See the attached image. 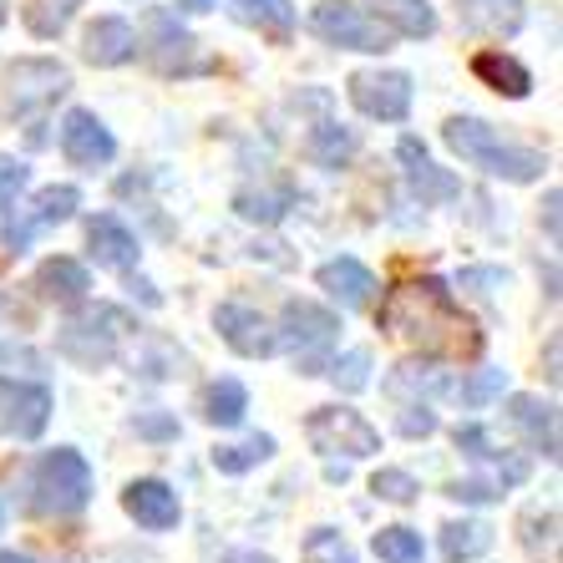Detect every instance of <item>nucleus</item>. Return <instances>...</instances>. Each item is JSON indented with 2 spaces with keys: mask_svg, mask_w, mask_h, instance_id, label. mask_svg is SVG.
<instances>
[{
  "mask_svg": "<svg viewBox=\"0 0 563 563\" xmlns=\"http://www.w3.org/2000/svg\"><path fill=\"white\" fill-rule=\"evenodd\" d=\"M380 330L391 341L411 345V351L446 355V361H462V355L483 351L477 325L457 310V300H452V289L442 279H407V285H396L380 300Z\"/></svg>",
  "mask_w": 563,
  "mask_h": 563,
  "instance_id": "f257e3e1",
  "label": "nucleus"
},
{
  "mask_svg": "<svg viewBox=\"0 0 563 563\" xmlns=\"http://www.w3.org/2000/svg\"><path fill=\"white\" fill-rule=\"evenodd\" d=\"M442 137H446V147H452L462 163L493 173V178H508V184H538V178H543V168H549V163H543V153L503 143L498 132L487 128V122H477V118H452L442 128Z\"/></svg>",
  "mask_w": 563,
  "mask_h": 563,
  "instance_id": "f03ea898",
  "label": "nucleus"
},
{
  "mask_svg": "<svg viewBox=\"0 0 563 563\" xmlns=\"http://www.w3.org/2000/svg\"><path fill=\"white\" fill-rule=\"evenodd\" d=\"M92 503V467L81 452L56 446L31 467V508L46 518H71Z\"/></svg>",
  "mask_w": 563,
  "mask_h": 563,
  "instance_id": "7ed1b4c3",
  "label": "nucleus"
},
{
  "mask_svg": "<svg viewBox=\"0 0 563 563\" xmlns=\"http://www.w3.org/2000/svg\"><path fill=\"white\" fill-rule=\"evenodd\" d=\"M310 31L325 46H341V52H366V56L391 52V31L371 21L355 0H320L310 11Z\"/></svg>",
  "mask_w": 563,
  "mask_h": 563,
  "instance_id": "20e7f679",
  "label": "nucleus"
},
{
  "mask_svg": "<svg viewBox=\"0 0 563 563\" xmlns=\"http://www.w3.org/2000/svg\"><path fill=\"white\" fill-rule=\"evenodd\" d=\"M305 437H310V446L325 452V457L361 462V457H376L380 452V432L351 407H314L310 421H305Z\"/></svg>",
  "mask_w": 563,
  "mask_h": 563,
  "instance_id": "39448f33",
  "label": "nucleus"
},
{
  "mask_svg": "<svg viewBox=\"0 0 563 563\" xmlns=\"http://www.w3.org/2000/svg\"><path fill=\"white\" fill-rule=\"evenodd\" d=\"M351 107L371 122H401L411 112V77L407 71H355L351 77Z\"/></svg>",
  "mask_w": 563,
  "mask_h": 563,
  "instance_id": "423d86ee",
  "label": "nucleus"
},
{
  "mask_svg": "<svg viewBox=\"0 0 563 563\" xmlns=\"http://www.w3.org/2000/svg\"><path fill=\"white\" fill-rule=\"evenodd\" d=\"M46 421H52V391L46 386L0 376V432L31 442V437L46 432Z\"/></svg>",
  "mask_w": 563,
  "mask_h": 563,
  "instance_id": "0eeeda50",
  "label": "nucleus"
},
{
  "mask_svg": "<svg viewBox=\"0 0 563 563\" xmlns=\"http://www.w3.org/2000/svg\"><path fill=\"white\" fill-rule=\"evenodd\" d=\"M118 330H122V314L118 310L81 314V320H71V325L62 330V355H71V361H77V366H87V371L107 366V361L118 355Z\"/></svg>",
  "mask_w": 563,
  "mask_h": 563,
  "instance_id": "6e6552de",
  "label": "nucleus"
},
{
  "mask_svg": "<svg viewBox=\"0 0 563 563\" xmlns=\"http://www.w3.org/2000/svg\"><path fill=\"white\" fill-rule=\"evenodd\" d=\"M62 153L71 168H107L112 163V153H118V143H112V132L97 122V112H87V107H77V112H66L62 118Z\"/></svg>",
  "mask_w": 563,
  "mask_h": 563,
  "instance_id": "1a4fd4ad",
  "label": "nucleus"
},
{
  "mask_svg": "<svg viewBox=\"0 0 563 563\" xmlns=\"http://www.w3.org/2000/svg\"><path fill=\"white\" fill-rule=\"evenodd\" d=\"M335 330H341L335 310H325V305H314V300H289L285 314H279V335H275V341L289 345V351L305 361L310 351H320V345L335 341Z\"/></svg>",
  "mask_w": 563,
  "mask_h": 563,
  "instance_id": "9d476101",
  "label": "nucleus"
},
{
  "mask_svg": "<svg viewBox=\"0 0 563 563\" xmlns=\"http://www.w3.org/2000/svg\"><path fill=\"white\" fill-rule=\"evenodd\" d=\"M213 325H219V335L229 341V351L250 355V361H264V355L279 351L275 325H269L260 310H250V305H219V310H213Z\"/></svg>",
  "mask_w": 563,
  "mask_h": 563,
  "instance_id": "9b49d317",
  "label": "nucleus"
},
{
  "mask_svg": "<svg viewBox=\"0 0 563 563\" xmlns=\"http://www.w3.org/2000/svg\"><path fill=\"white\" fill-rule=\"evenodd\" d=\"M5 81H11L15 112H31V107L56 102V97L71 87V71H66L62 62H15L11 71H5Z\"/></svg>",
  "mask_w": 563,
  "mask_h": 563,
  "instance_id": "f8f14e48",
  "label": "nucleus"
},
{
  "mask_svg": "<svg viewBox=\"0 0 563 563\" xmlns=\"http://www.w3.org/2000/svg\"><path fill=\"white\" fill-rule=\"evenodd\" d=\"M122 508H128V518H137L147 533H168V528H178V518H184L178 493H173L163 477H137V483H128Z\"/></svg>",
  "mask_w": 563,
  "mask_h": 563,
  "instance_id": "ddd939ff",
  "label": "nucleus"
},
{
  "mask_svg": "<svg viewBox=\"0 0 563 563\" xmlns=\"http://www.w3.org/2000/svg\"><path fill=\"white\" fill-rule=\"evenodd\" d=\"M77 203H81L77 188H66V184L62 188H41L36 203H31V213L5 219V250L21 254L31 244V234H36V229H46V223H66L71 213H77Z\"/></svg>",
  "mask_w": 563,
  "mask_h": 563,
  "instance_id": "4468645a",
  "label": "nucleus"
},
{
  "mask_svg": "<svg viewBox=\"0 0 563 563\" xmlns=\"http://www.w3.org/2000/svg\"><path fill=\"white\" fill-rule=\"evenodd\" d=\"M87 244H92V260L102 264V269H118V275H128L132 264H137V234H132L122 219H112V213H97L92 223H87Z\"/></svg>",
  "mask_w": 563,
  "mask_h": 563,
  "instance_id": "2eb2a0df",
  "label": "nucleus"
},
{
  "mask_svg": "<svg viewBox=\"0 0 563 563\" xmlns=\"http://www.w3.org/2000/svg\"><path fill=\"white\" fill-rule=\"evenodd\" d=\"M314 279H320V289H325L341 310H366L371 295H376V275H371L361 260H330V264H320Z\"/></svg>",
  "mask_w": 563,
  "mask_h": 563,
  "instance_id": "dca6fc26",
  "label": "nucleus"
},
{
  "mask_svg": "<svg viewBox=\"0 0 563 563\" xmlns=\"http://www.w3.org/2000/svg\"><path fill=\"white\" fill-rule=\"evenodd\" d=\"M153 31H157V52H153V66H157V71H168V77H188V71H203V66H209L203 56H194L198 41L188 36V31L178 26L173 15L157 11V15H153Z\"/></svg>",
  "mask_w": 563,
  "mask_h": 563,
  "instance_id": "f3484780",
  "label": "nucleus"
},
{
  "mask_svg": "<svg viewBox=\"0 0 563 563\" xmlns=\"http://www.w3.org/2000/svg\"><path fill=\"white\" fill-rule=\"evenodd\" d=\"M508 421L528 437V442H533V452L559 457V411H553L549 401H538V396H512V401H508Z\"/></svg>",
  "mask_w": 563,
  "mask_h": 563,
  "instance_id": "a211bd4d",
  "label": "nucleus"
},
{
  "mask_svg": "<svg viewBox=\"0 0 563 563\" xmlns=\"http://www.w3.org/2000/svg\"><path fill=\"white\" fill-rule=\"evenodd\" d=\"M81 56L92 66H122L137 56V36H132V26L122 15H102V21L87 31V41H81Z\"/></svg>",
  "mask_w": 563,
  "mask_h": 563,
  "instance_id": "6ab92c4d",
  "label": "nucleus"
},
{
  "mask_svg": "<svg viewBox=\"0 0 563 563\" xmlns=\"http://www.w3.org/2000/svg\"><path fill=\"white\" fill-rule=\"evenodd\" d=\"M376 21L391 36H407V41H427L437 31V11L427 0H371Z\"/></svg>",
  "mask_w": 563,
  "mask_h": 563,
  "instance_id": "aec40b11",
  "label": "nucleus"
},
{
  "mask_svg": "<svg viewBox=\"0 0 563 563\" xmlns=\"http://www.w3.org/2000/svg\"><path fill=\"white\" fill-rule=\"evenodd\" d=\"M229 15H234L239 26H254L269 41L295 36V5L289 0H229Z\"/></svg>",
  "mask_w": 563,
  "mask_h": 563,
  "instance_id": "412c9836",
  "label": "nucleus"
},
{
  "mask_svg": "<svg viewBox=\"0 0 563 563\" xmlns=\"http://www.w3.org/2000/svg\"><path fill=\"white\" fill-rule=\"evenodd\" d=\"M472 71H477V81H487L493 92L512 97V102L533 92V77H528V66L518 62V56H508V52H477V56H472Z\"/></svg>",
  "mask_w": 563,
  "mask_h": 563,
  "instance_id": "4be33fe9",
  "label": "nucleus"
},
{
  "mask_svg": "<svg viewBox=\"0 0 563 563\" xmlns=\"http://www.w3.org/2000/svg\"><path fill=\"white\" fill-rule=\"evenodd\" d=\"M36 289L56 305H81L87 289H92V275H87V264H77V260H46L36 269Z\"/></svg>",
  "mask_w": 563,
  "mask_h": 563,
  "instance_id": "5701e85b",
  "label": "nucleus"
},
{
  "mask_svg": "<svg viewBox=\"0 0 563 563\" xmlns=\"http://www.w3.org/2000/svg\"><path fill=\"white\" fill-rule=\"evenodd\" d=\"M244 411H250V391L239 380H213L209 391H203V421L209 427H239Z\"/></svg>",
  "mask_w": 563,
  "mask_h": 563,
  "instance_id": "b1692460",
  "label": "nucleus"
},
{
  "mask_svg": "<svg viewBox=\"0 0 563 563\" xmlns=\"http://www.w3.org/2000/svg\"><path fill=\"white\" fill-rule=\"evenodd\" d=\"M81 5H87V0H26V31L31 36H41V41L62 36Z\"/></svg>",
  "mask_w": 563,
  "mask_h": 563,
  "instance_id": "393cba45",
  "label": "nucleus"
},
{
  "mask_svg": "<svg viewBox=\"0 0 563 563\" xmlns=\"http://www.w3.org/2000/svg\"><path fill=\"white\" fill-rule=\"evenodd\" d=\"M310 163H320V168H345L351 163V153H355V137H351V128H335V122H320V128L310 132Z\"/></svg>",
  "mask_w": 563,
  "mask_h": 563,
  "instance_id": "a878e982",
  "label": "nucleus"
},
{
  "mask_svg": "<svg viewBox=\"0 0 563 563\" xmlns=\"http://www.w3.org/2000/svg\"><path fill=\"white\" fill-rule=\"evenodd\" d=\"M493 549V528L487 523H446L442 528V553L452 563H472Z\"/></svg>",
  "mask_w": 563,
  "mask_h": 563,
  "instance_id": "bb28decb",
  "label": "nucleus"
},
{
  "mask_svg": "<svg viewBox=\"0 0 563 563\" xmlns=\"http://www.w3.org/2000/svg\"><path fill=\"white\" fill-rule=\"evenodd\" d=\"M407 178H411V194L421 198V209H432V203H446V198H457V178L437 168L432 157H421V163H407Z\"/></svg>",
  "mask_w": 563,
  "mask_h": 563,
  "instance_id": "cd10ccee",
  "label": "nucleus"
},
{
  "mask_svg": "<svg viewBox=\"0 0 563 563\" xmlns=\"http://www.w3.org/2000/svg\"><path fill=\"white\" fill-rule=\"evenodd\" d=\"M371 549H376L380 563H421L427 559V543H421L417 528H380Z\"/></svg>",
  "mask_w": 563,
  "mask_h": 563,
  "instance_id": "c85d7f7f",
  "label": "nucleus"
},
{
  "mask_svg": "<svg viewBox=\"0 0 563 563\" xmlns=\"http://www.w3.org/2000/svg\"><path fill=\"white\" fill-rule=\"evenodd\" d=\"M269 457H275V437H250V442H239V446H213V467L219 472H250Z\"/></svg>",
  "mask_w": 563,
  "mask_h": 563,
  "instance_id": "c756f323",
  "label": "nucleus"
},
{
  "mask_svg": "<svg viewBox=\"0 0 563 563\" xmlns=\"http://www.w3.org/2000/svg\"><path fill=\"white\" fill-rule=\"evenodd\" d=\"M289 203H295V188H279V194H239L234 198V209L254 223H279Z\"/></svg>",
  "mask_w": 563,
  "mask_h": 563,
  "instance_id": "7c9ffc66",
  "label": "nucleus"
},
{
  "mask_svg": "<svg viewBox=\"0 0 563 563\" xmlns=\"http://www.w3.org/2000/svg\"><path fill=\"white\" fill-rule=\"evenodd\" d=\"M305 563H361V559H355V549L335 528H310V538H305Z\"/></svg>",
  "mask_w": 563,
  "mask_h": 563,
  "instance_id": "2f4dec72",
  "label": "nucleus"
},
{
  "mask_svg": "<svg viewBox=\"0 0 563 563\" xmlns=\"http://www.w3.org/2000/svg\"><path fill=\"white\" fill-rule=\"evenodd\" d=\"M325 376L335 380V386H341L345 396L366 391V386H371V355H366V351H345V355H335Z\"/></svg>",
  "mask_w": 563,
  "mask_h": 563,
  "instance_id": "473e14b6",
  "label": "nucleus"
},
{
  "mask_svg": "<svg viewBox=\"0 0 563 563\" xmlns=\"http://www.w3.org/2000/svg\"><path fill=\"white\" fill-rule=\"evenodd\" d=\"M503 391H508V371H498V366L477 371V376H467V380L457 386L462 407H487V401H498Z\"/></svg>",
  "mask_w": 563,
  "mask_h": 563,
  "instance_id": "72a5a7b5",
  "label": "nucleus"
},
{
  "mask_svg": "<svg viewBox=\"0 0 563 563\" xmlns=\"http://www.w3.org/2000/svg\"><path fill=\"white\" fill-rule=\"evenodd\" d=\"M371 493H376L380 503H417V477L411 472H401V467H380L376 477H371Z\"/></svg>",
  "mask_w": 563,
  "mask_h": 563,
  "instance_id": "f704fd0d",
  "label": "nucleus"
},
{
  "mask_svg": "<svg viewBox=\"0 0 563 563\" xmlns=\"http://www.w3.org/2000/svg\"><path fill=\"white\" fill-rule=\"evenodd\" d=\"M31 184V168L21 163V157H5L0 153V209H15V198L26 194Z\"/></svg>",
  "mask_w": 563,
  "mask_h": 563,
  "instance_id": "c9c22d12",
  "label": "nucleus"
},
{
  "mask_svg": "<svg viewBox=\"0 0 563 563\" xmlns=\"http://www.w3.org/2000/svg\"><path fill=\"white\" fill-rule=\"evenodd\" d=\"M452 442H457V452H467L472 462H498V457H503L498 446H493V437H487L483 427H472V421L452 432Z\"/></svg>",
  "mask_w": 563,
  "mask_h": 563,
  "instance_id": "e433bc0d",
  "label": "nucleus"
},
{
  "mask_svg": "<svg viewBox=\"0 0 563 563\" xmlns=\"http://www.w3.org/2000/svg\"><path fill=\"white\" fill-rule=\"evenodd\" d=\"M396 432L401 437H432L437 432V411L432 407H407L396 417Z\"/></svg>",
  "mask_w": 563,
  "mask_h": 563,
  "instance_id": "4c0bfd02",
  "label": "nucleus"
},
{
  "mask_svg": "<svg viewBox=\"0 0 563 563\" xmlns=\"http://www.w3.org/2000/svg\"><path fill=\"white\" fill-rule=\"evenodd\" d=\"M508 285V275L503 269H462V289H472V295H498V289Z\"/></svg>",
  "mask_w": 563,
  "mask_h": 563,
  "instance_id": "58836bf2",
  "label": "nucleus"
},
{
  "mask_svg": "<svg viewBox=\"0 0 563 563\" xmlns=\"http://www.w3.org/2000/svg\"><path fill=\"white\" fill-rule=\"evenodd\" d=\"M446 498H457V503H493V498H498V487L467 477V483H452V487H446Z\"/></svg>",
  "mask_w": 563,
  "mask_h": 563,
  "instance_id": "ea45409f",
  "label": "nucleus"
},
{
  "mask_svg": "<svg viewBox=\"0 0 563 563\" xmlns=\"http://www.w3.org/2000/svg\"><path fill=\"white\" fill-rule=\"evenodd\" d=\"M137 432H143V437H173V432H178V421H168V417H143V421H137Z\"/></svg>",
  "mask_w": 563,
  "mask_h": 563,
  "instance_id": "a19ab883",
  "label": "nucleus"
},
{
  "mask_svg": "<svg viewBox=\"0 0 563 563\" xmlns=\"http://www.w3.org/2000/svg\"><path fill=\"white\" fill-rule=\"evenodd\" d=\"M559 203H563V194L553 188V194H549V234L553 239H559Z\"/></svg>",
  "mask_w": 563,
  "mask_h": 563,
  "instance_id": "79ce46f5",
  "label": "nucleus"
},
{
  "mask_svg": "<svg viewBox=\"0 0 563 563\" xmlns=\"http://www.w3.org/2000/svg\"><path fill=\"white\" fill-rule=\"evenodd\" d=\"M178 5H184V11H194V15H203V11H213L219 0H178Z\"/></svg>",
  "mask_w": 563,
  "mask_h": 563,
  "instance_id": "37998d69",
  "label": "nucleus"
},
{
  "mask_svg": "<svg viewBox=\"0 0 563 563\" xmlns=\"http://www.w3.org/2000/svg\"><path fill=\"white\" fill-rule=\"evenodd\" d=\"M229 563H275V559H264V553H239V559H229Z\"/></svg>",
  "mask_w": 563,
  "mask_h": 563,
  "instance_id": "c03bdc74",
  "label": "nucleus"
},
{
  "mask_svg": "<svg viewBox=\"0 0 563 563\" xmlns=\"http://www.w3.org/2000/svg\"><path fill=\"white\" fill-rule=\"evenodd\" d=\"M0 563H31V559H26V553H15V549H5V553H0Z\"/></svg>",
  "mask_w": 563,
  "mask_h": 563,
  "instance_id": "a18cd8bd",
  "label": "nucleus"
}]
</instances>
